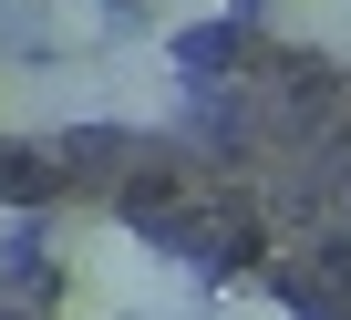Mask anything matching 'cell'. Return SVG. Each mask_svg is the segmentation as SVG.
Instances as JSON below:
<instances>
[{
	"mask_svg": "<svg viewBox=\"0 0 351 320\" xmlns=\"http://www.w3.org/2000/svg\"><path fill=\"white\" fill-rule=\"evenodd\" d=\"M52 258H62V279H73L83 299H104L114 320H145V310L165 299V269H155V248H145L134 227L93 217V207H62V217H52Z\"/></svg>",
	"mask_w": 351,
	"mask_h": 320,
	"instance_id": "cell-1",
	"label": "cell"
},
{
	"mask_svg": "<svg viewBox=\"0 0 351 320\" xmlns=\"http://www.w3.org/2000/svg\"><path fill=\"white\" fill-rule=\"evenodd\" d=\"M176 52L155 42V32H114L104 42V103H114V124H165L176 114Z\"/></svg>",
	"mask_w": 351,
	"mask_h": 320,
	"instance_id": "cell-2",
	"label": "cell"
},
{
	"mask_svg": "<svg viewBox=\"0 0 351 320\" xmlns=\"http://www.w3.org/2000/svg\"><path fill=\"white\" fill-rule=\"evenodd\" d=\"M21 32H32V52H42V62H73V52H104V42H114L104 0H32Z\"/></svg>",
	"mask_w": 351,
	"mask_h": 320,
	"instance_id": "cell-3",
	"label": "cell"
},
{
	"mask_svg": "<svg viewBox=\"0 0 351 320\" xmlns=\"http://www.w3.org/2000/svg\"><path fill=\"white\" fill-rule=\"evenodd\" d=\"M52 124H62L52 62L42 52H11V62H0V134H52Z\"/></svg>",
	"mask_w": 351,
	"mask_h": 320,
	"instance_id": "cell-4",
	"label": "cell"
},
{
	"mask_svg": "<svg viewBox=\"0 0 351 320\" xmlns=\"http://www.w3.org/2000/svg\"><path fill=\"white\" fill-rule=\"evenodd\" d=\"M269 32L310 52H351V0H269Z\"/></svg>",
	"mask_w": 351,
	"mask_h": 320,
	"instance_id": "cell-5",
	"label": "cell"
},
{
	"mask_svg": "<svg viewBox=\"0 0 351 320\" xmlns=\"http://www.w3.org/2000/svg\"><path fill=\"white\" fill-rule=\"evenodd\" d=\"M228 0H134V21L155 32V42H176V32H197V21H217Z\"/></svg>",
	"mask_w": 351,
	"mask_h": 320,
	"instance_id": "cell-6",
	"label": "cell"
},
{
	"mask_svg": "<svg viewBox=\"0 0 351 320\" xmlns=\"http://www.w3.org/2000/svg\"><path fill=\"white\" fill-rule=\"evenodd\" d=\"M217 320H289V310H279L269 289H228V299H217Z\"/></svg>",
	"mask_w": 351,
	"mask_h": 320,
	"instance_id": "cell-7",
	"label": "cell"
},
{
	"mask_svg": "<svg viewBox=\"0 0 351 320\" xmlns=\"http://www.w3.org/2000/svg\"><path fill=\"white\" fill-rule=\"evenodd\" d=\"M21 42H32V32H21V0H0V62H11Z\"/></svg>",
	"mask_w": 351,
	"mask_h": 320,
	"instance_id": "cell-8",
	"label": "cell"
},
{
	"mask_svg": "<svg viewBox=\"0 0 351 320\" xmlns=\"http://www.w3.org/2000/svg\"><path fill=\"white\" fill-rule=\"evenodd\" d=\"M0 248H11V217H0Z\"/></svg>",
	"mask_w": 351,
	"mask_h": 320,
	"instance_id": "cell-9",
	"label": "cell"
},
{
	"mask_svg": "<svg viewBox=\"0 0 351 320\" xmlns=\"http://www.w3.org/2000/svg\"><path fill=\"white\" fill-rule=\"evenodd\" d=\"M21 11H32V0H21Z\"/></svg>",
	"mask_w": 351,
	"mask_h": 320,
	"instance_id": "cell-10",
	"label": "cell"
}]
</instances>
